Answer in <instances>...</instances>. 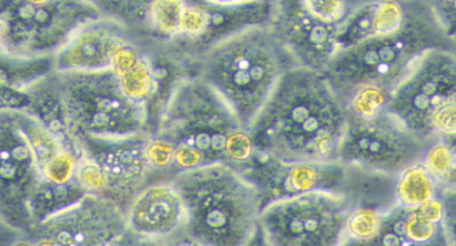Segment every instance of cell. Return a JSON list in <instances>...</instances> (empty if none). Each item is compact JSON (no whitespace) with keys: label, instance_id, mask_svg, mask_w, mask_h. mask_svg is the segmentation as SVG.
Instances as JSON below:
<instances>
[{"label":"cell","instance_id":"obj_1","mask_svg":"<svg viewBox=\"0 0 456 246\" xmlns=\"http://www.w3.org/2000/svg\"><path fill=\"white\" fill-rule=\"evenodd\" d=\"M342 96L323 72L295 66L249 127L255 154L276 162L337 160L348 127Z\"/></svg>","mask_w":456,"mask_h":246},{"label":"cell","instance_id":"obj_2","mask_svg":"<svg viewBox=\"0 0 456 246\" xmlns=\"http://www.w3.org/2000/svg\"><path fill=\"white\" fill-rule=\"evenodd\" d=\"M152 132L175 146V173L211 164H227L241 171L254 159L249 131L198 75L174 84L159 108Z\"/></svg>","mask_w":456,"mask_h":246},{"label":"cell","instance_id":"obj_3","mask_svg":"<svg viewBox=\"0 0 456 246\" xmlns=\"http://www.w3.org/2000/svg\"><path fill=\"white\" fill-rule=\"evenodd\" d=\"M299 66L273 24L247 27L200 51L198 76L249 130L278 83Z\"/></svg>","mask_w":456,"mask_h":246},{"label":"cell","instance_id":"obj_4","mask_svg":"<svg viewBox=\"0 0 456 246\" xmlns=\"http://www.w3.org/2000/svg\"><path fill=\"white\" fill-rule=\"evenodd\" d=\"M171 181L183 197L186 234L195 244L248 245L259 234L262 192L238 168L205 165L174 173Z\"/></svg>","mask_w":456,"mask_h":246},{"label":"cell","instance_id":"obj_5","mask_svg":"<svg viewBox=\"0 0 456 246\" xmlns=\"http://www.w3.org/2000/svg\"><path fill=\"white\" fill-rule=\"evenodd\" d=\"M447 47L449 40L436 26L430 11H411L407 12L401 31L339 51L324 74L342 99L366 83L394 90L426 51Z\"/></svg>","mask_w":456,"mask_h":246},{"label":"cell","instance_id":"obj_6","mask_svg":"<svg viewBox=\"0 0 456 246\" xmlns=\"http://www.w3.org/2000/svg\"><path fill=\"white\" fill-rule=\"evenodd\" d=\"M58 75L69 127L77 139H126L150 133V112L131 100L111 69Z\"/></svg>","mask_w":456,"mask_h":246},{"label":"cell","instance_id":"obj_7","mask_svg":"<svg viewBox=\"0 0 456 246\" xmlns=\"http://www.w3.org/2000/svg\"><path fill=\"white\" fill-rule=\"evenodd\" d=\"M353 204L345 192L311 191L270 200L259 213V234L268 245H342Z\"/></svg>","mask_w":456,"mask_h":246},{"label":"cell","instance_id":"obj_8","mask_svg":"<svg viewBox=\"0 0 456 246\" xmlns=\"http://www.w3.org/2000/svg\"><path fill=\"white\" fill-rule=\"evenodd\" d=\"M99 16L88 0H0V23L4 27L0 51L27 58L53 56L80 26Z\"/></svg>","mask_w":456,"mask_h":246},{"label":"cell","instance_id":"obj_9","mask_svg":"<svg viewBox=\"0 0 456 246\" xmlns=\"http://www.w3.org/2000/svg\"><path fill=\"white\" fill-rule=\"evenodd\" d=\"M426 141L387 111L371 120H348L338 160L350 170L395 176L422 157Z\"/></svg>","mask_w":456,"mask_h":246},{"label":"cell","instance_id":"obj_10","mask_svg":"<svg viewBox=\"0 0 456 246\" xmlns=\"http://www.w3.org/2000/svg\"><path fill=\"white\" fill-rule=\"evenodd\" d=\"M450 99H456V55L434 48L420 55L391 91L387 112L428 141L431 112Z\"/></svg>","mask_w":456,"mask_h":246},{"label":"cell","instance_id":"obj_11","mask_svg":"<svg viewBox=\"0 0 456 246\" xmlns=\"http://www.w3.org/2000/svg\"><path fill=\"white\" fill-rule=\"evenodd\" d=\"M126 234L125 208L103 194H86L37 223L20 244L114 245Z\"/></svg>","mask_w":456,"mask_h":246},{"label":"cell","instance_id":"obj_12","mask_svg":"<svg viewBox=\"0 0 456 246\" xmlns=\"http://www.w3.org/2000/svg\"><path fill=\"white\" fill-rule=\"evenodd\" d=\"M43 175L31 146L8 111H0V216L26 236L32 228L28 202Z\"/></svg>","mask_w":456,"mask_h":246},{"label":"cell","instance_id":"obj_13","mask_svg":"<svg viewBox=\"0 0 456 246\" xmlns=\"http://www.w3.org/2000/svg\"><path fill=\"white\" fill-rule=\"evenodd\" d=\"M241 171L262 192L263 204L273 199L311 191L345 192L350 181V168L340 160L327 162H276L255 154Z\"/></svg>","mask_w":456,"mask_h":246},{"label":"cell","instance_id":"obj_14","mask_svg":"<svg viewBox=\"0 0 456 246\" xmlns=\"http://www.w3.org/2000/svg\"><path fill=\"white\" fill-rule=\"evenodd\" d=\"M147 135L126 139H79L83 151L93 156L103 170L106 178L103 196L114 200L125 210L134 194L146 186L152 172L144 152Z\"/></svg>","mask_w":456,"mask_h":246},{"label":"cell","instance_id":"obj_15","mask_svg":"<svg viewBox=\"0 0 456 246\" xmlns=\"http://www.w3.org/2000/svg\"><path fill=\"white\" fill-rule=\"evenodd\" d=\"M127 234L143 242H163L186 234L187 210L173 181H158L139 189L126 207Z\"/></svg>","mask_w":456,"mask_h":246},{"label":"cell","instance_id":"obj_16","mask_svg":"<svg viewBox=\"0 0 456 246\" xmlns=\"http://www.w3.org/2000/svg\"><path fill=\"white\" fill-rule=\"evenodd\" d=\"M125 24L99 16L80 26L53 53V71L94 72L111 69L112 60L128 39Z\"/></svg>","mask_w":456,"mask_h":246},{"label":"cell","instance_id":"obj_17","mask_svg":"<svg viewBox=\"0 0 456 246\" xmlns=\"http://www.w3.org/2000/svg\"><path fill=\"white\" fill-rule=\"evenodd\" d=\"M273 29L300 66L326 72L339 52L337 24H327L308 15L300 4L289 5L275 16Z\"/></svg>","mask_w":456,"mask_h":246},{"label":"cell","instance_id":"obj_18","mask_svg":"<svg viewBox=\"0 0 456 246\" xmlns=\"http://www.w3.org/2000/svg\"><path fill=\"white\" fill-rule=\"evenodd\" d=\"M53 72V56L27 58L0 51V111H24L27 90Z\"/></svg>","mask_w":456,"mask_h":246},{"label":"cell","instance_id":"obj_19","mask_svg":"<svg viewBox=\"0 0 456 246\" xmlns=\"http://www.w3.org/2000/svg\"><path fill=\"white\" fill-rule=\"evenodd\" d=\"M111 71L117 76L123 92L150 111V104L159 92L157 64L151 56L142 52L130 39L123 43L112 60Z\"/></svg>","mask_w":456,"mask_h":246},{"label":"cell","instance_id":"obj_20","mask_svg":"<svg viewBox=\"0 0 456 246\" xmlns=\"http://www.w3.org/2000/svg\"><path fill=\"white\" fill-rule=\"evenodd\" d=\"M28 106L24 111L42 122L66 148L83 151L79 139L72 132L67 117L56 72L47 75L27 90Z\"/></svg>","mask_w":456,"mask_h":246},{"label":"cell","instance_id":"obj_21","mask_svg":"<svg viewBox=\"0 0 456 246\" xmlns=\"http://www.w3.org/2000/svg\"><path fill=\"white\" fill-rule=\"evenodd\" d=\"M394 178V200L398 207L412 210L439 194L436 179L420 160L407 165Z\"/></svg>","mask_w":456,"mask_h":246},{"label":"cell","instance_id":"obj_22","mask_svg":"<svg viewBox=\"0 0 456 246\" xmlns=\"http://www.w3.org/2000/svg\"><path fill=\"white\" fill-rule=\"evenodd\" d=\"M85 194L86 192L77 186V181L69 184H55L42 178L37 188L32 192L28 202L32 228L40 221L47 218L48 216L74 204Z\"/></svg>","mask_w":456,"mask_h":246},{"label":"cell","instance_id":"obj_23","mask_svg":"<svg viewBox=\"0 0 456 246\" xmlns=\"http://www.w3.org/2000/svg\"><path fill=\"white\" fill-rule=\"evenodd\" d=\"M420 162L436 179L439 194L456 192V135L436 136L426 141Z\"/></svg>","mask_w":456,"mask_h":246},{"label":"cell","instance_id":"obj_24","mask_svg":"<svg viewBox=\"0 0 456 246\" xmlns=\"http://www.w3.org/2000/svg\"><path fill=\"white\" fill-rule=\"evenodd\" d=\"M12 115L16 124L26 136L37 159V167L42 172L45 165L58 155L61 149L66 148L64 144L43 124L42 122L26 111H8Z\"/></svg>","mask_w":456,"mask_h":246},{"label":"cell","instance_id":"obj_25","mask_svg":"<svg viewBox=\"0 0 456 246\" xmlns=\"http://www.w3.org/2000/svg\"><path fill=\"white\" fill-rule=\"evenodd\" d=\"M390 88L366 83L348 92L345 100L348 116L356 120H371L387 111L391 99Z\"/></svg>","mask_w":456,"mask_h":246},{"label":"cell","instance_id":"obj_26","mask_svg":"<svg viewBox=\"0 0 456 246\" xmlns=\"http://www.w3.org/2000/svg\"><path fill=\"white\" fill-rule=\"evenodd\" d=\"M387 210L367 205L353 207L346 218L342 244H366L377 239Z\"/></svg>","mask_w":456,"mask_h":246},{"label":"cell","instance_id":"obj_27","mask_svg":"<svg viewBox=\"0 0 456 246\" xmlns=\"http://www.w3.org/2000/svg\"><path fill=\"white\" fill-rule=\"evenodd\" d=\"M187 7V0H152L146 21L152 31L162 36L178 37Z\"/></svg>","mask_w":456,"mask_h":246},{"label":"cell","instance_id":"obj_28","mask_svg":"<svg viewBox=\"0 0 456 246\" xmlns=\"http://www.w3.org/2000/svg\"><path fill=\"white\" fill-rule=\"evenodd\" d=\"M102 16L125 24L146 20L147 11L152 0H88Z\"/></svg>","mask_w":456,"mask_h":246},{"label":"cell","instance_id":"obj_29","mask_svg":"<svg viewBox=\"0 0 456 246\" xmlns=\"http://www.w3.org/2000/svg\"><path fill=\"white\" fill-rule=\"evenodd\" d=\"M404 237L410 245L447 244L444 226L423 221L411 210L404 215Z\"/></svg>","mask_w":456,"mask_h":246},{"label":"cell","instance_id":"obj_30","mask_svg":"<svg viewBox=\"0 0 456 246\" xmlns=\"http://www.w3.org/2000/svg\"><path fill=\"white\" fill-rule=\"evenodd\" d=\"M83 151L63 148L42 170L43 178L51 183L69 184L75 181L77 163Z\"/></svg>","mask_w":456,"mask_h":246},{"label":"cell","instance_id":"obj_31","mask_svg":"<svg viewBox=\"0 0 456 246\" xmlns=\"http://www.w3.org/2000/svg\"><path fill=\"white\" fill-rule=\"evenodd\" d=\"M75 181L86 194H104L106 178L99 163L90 155L82 152L77 163Z\"/></svg>","mask_w":456,"mask_h":246},{"label":"cell","instance_id":"obj_32","mask_svg":"<svg viewBox=\"0 0 456 246\" xmlns=\"http://www.w3.org/2000/svg\"><path fill=\"white\" fill-rule=\"evenodd\" d=\"M147 162L151 171H173L175 146L163 136L150 132L144 144Z\"/></svg>","mask_w":456,"mask_h":246},{"label":"cell","instance_id":"obj_33","mask_svg":"<svg viewBox=\"0 0 456 246\" xmlns=\"http://www.w3.org/2000/svg\"><path fill=\"white\" fill-rule=\"evenodd\" d=\"M208 29V16L206 5L190 4L184 12L178 37L200 45Z\"/></svg>","mask_w":456,"mask_h":246},{"label":"cell","instance_id":"obj_34","mask_svg":"<svg viewBox=\"0 0 456 246\" xmlns=\"http://www.w3.org/2000/svg\"><path fill=\"white\" fill-rule=\"evenodd\" d=\"M300 7L316 20L327 24H338L347 11L346 0H299Z\"/></svg>","mask_w":456,"mask_h":246},{"label":"cell","instance_id":"obj_35","mask_svg":"<svg viewBox=\"0 0 456 246\" xmlns=\"http://www.w3.org/2000/svg\"><path fill=\"white\" fill-rule=\"evenodd\" d=\"M428 131V140L436 136L456 135V99L444 101L431 112Z\"/></svg>","mask_w":456,"mask_h":246},{"label":"cell","instance_id":"obj_36","mask_svg":"<svg viewBox=\"0 0 456 246\" xmlns=\"http://www.w3.org/2000/svg\"><path fill=\"white\" fill-rule=\"evenodd\" d=\"M426 4L442 34L456 43V0H428Z\"/></svg>","mask_w":456,"mask_h":246},{"label":"cell","instance_id":"obj_37","mask_svg":"<svg viewBox=\"0 0 456 246\" xmlns=\"http://www.w3.org/2000/svg\"><path fill=\"white\" fill-rule=\"evenodd\" d=\"M411 210L418 218L428 221V223L444 226V221H446V202L439 194L428 202L412 208Z\"/></svg>","mask_w":456,"mask_h":246},{"label":"cell","instance_id":"obj_38","mask_svg":"<svg viewBox=\"0 0 456 246\" xmlns=\"http://www.w3.org/2000/svg\"><path fill=\"white\" fill-rule=\"evenodd\" d=\"M446 202V221H444V232H446L447 244H452L456 240V192L439 194Z\"/></svg>","mask_w":456,"mask_h":246},{"label":"cell","instance_id":"obj_39","mask_svg":"<svg viewBox=\"0 0 456 246\" xmlns=\"http://www.w3.org/2000/svg\"><path fill=\"white\" fill-rule=\"evenodd\" d=\"M21 240H23V234L8 226L4 218L0 216V245L20 244Z\"/></svg>","mask_w":456,"mask_h":246},{"label":"cell","instance_id":"obj_40","mask_svg":"<svg viewBox=\"0 0 456 246\" xmlns=\"http://www.w3.org/2000/svg\"><path fill=\"white\" fill-rule=\"evenodd\" d=\"M205 3L211 5H233V0H205Z\"/></svg>","mask_w":456,"mask_h":246},{"label":"cell","instance_id":"obj_41","mask_svg":"<svg viewBox=\"0 0 456 246\" xmlns=\"http://www.w3.org/2000/svg\"><path fill=\"white\" fill-rule=\"evenodd\" d=\"M3 44H4V27L0 23V50H2Z\"/></svg>","mask_w":456,"mask_h":246},{"label":"cell","instance_id":"obj_42","mask_svg":"<svg viewBox=\"0 0 456 246\" xmlns=\"http://www.w3.org/2000/svg\"><path fill=\"white\" fill-rule=\"evenodd\" d=\"M257 2V0H233V5L235 4H248V3Z\"/></svg>","mask_w":456,"mask_h":246}]
</instances>
